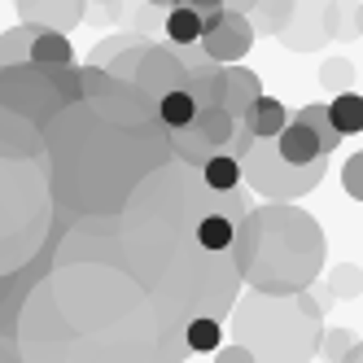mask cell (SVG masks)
<instances>
[{
	"label": "cell",
	"instance_id": "obj_1",
	"mask_svg": "<svg viewBox=\"0 0 363 363\" xmlns=\"http://www.w3.org/2000/svg\"><path fill=\"white\" fill-rule=\"evenodd\" d=\"M232 267L250 289L294 294L324 272V232L306 211L289 201H267L237 223Z\"/></svg>",
	"mask_w": 363,
	"mask_h": 363
},
{
	"label": "cell",
	"instance_id": "obj_2",
	"mask_svg": "<svg viewBox=\"0 0 363 363\" xmlns=\"http://www.w3.org/2000/svg\"><path fill=\"white\" fill-rule=\"evenodd\" d=\"M320 324L324 306L311 289H254L237 306V337L254 350V359H311L320 350Z\"/></svg>",
	"mask_w": 363,
	"mask_h": 363
},
{
	"label": "cell",
	"instance_id": "obj_3",
	"mask_svg": "<svg viewBox=\"0 0 363 363\" xmlns=\"http://www.w3.org/2000/svg\"><path fill=\"white\" fill-rule=\"evenodd\" d=\"M328 175V158L315 162H289L276 149L272 136H258L245 153H241V184H250L258 197L267 201H298Z\"/></svg>",
	"mask_w": 363,
	"mask_h": 363
},
{
	"label": "cell",
	"instance_id": "obj_4",
	"mask_svg": "<svg viewBox=\"0 0 363 363\" xmlns=\"http://www.w3.org/2000/svg\"><path fill=\"white\" fill-rule=\"evenodd\" d=\"M232 132H237V114H228L223 106H197V114L184 127H167L175 158H184L197 171H201V162L211 158V153L228 149Z\"/></svg>",
	"mask_w": 363,
	"mask_h": 363
},
{
	"label": "cell",
	"instance_id": "obj_5",
	"mask_svg": "<svg viewBox=\"0 0 363 363\" xmlns=\"http://www.w3.org/2000/svg\"><path fill=\"white\" fill-rule=\"evenodd\" d=\"M258 31L250 13H237V9H215L211 18L201 22V48L211 62H241L250 48H254Z\"/></svg>",
	"mask_w": 363,
	"mask_h": 363
},
{
	"label": "cell",
	"instance_id": "obj_6",
	"mask_svg": "<svg viewBox=\"0 0 363 363\" xmlns=\"http://www.w3.org/2000/svg\"><path fill=\"white\" fill-rule=\"evenodd\" d=\"M333 9H337V0H294V13L276 40L289 53H315L320 44L333 40Z\"/></svg>",
	"mask_w": 363,
	"mask_h": 363
},
{
	"label": "cell",
	"instance_id": "obj_7",
	"mask_svg": "<svg viewBox=\"0 0 363 363\" xmlns=\"http://www.w3.org/2000/svg\"><path fill=\"white\" fill-rule=\"evenodd\" d=\"M22 22H35V27H53V31H74L88 18V0H13Z\"/></svg>",
	"mask_w": 363,
	"mask_h": 363
},
{
	"label": "cell",
	"instance_id": "obj_8",
	"mask_svg": "<svg viewBox=\"0 0 363 363\" xmlns=\"http://www.w3.org/2000/svg\"><path fill=\"white\" fill-rule=\"evenodd\" d=\"M258 96H263V79H258L254 70L237 66V62H223V110L241 118Z\"/></svg>",
	"mask_w": 363,
	"mask_h": 363
},
{
	"label": "cell",
	"instance_id": "obj_9",
	"mask_svg": "<svg viewBox=\"0 0 363 363\" xmlns=\"http://www.w3.org/2000/svg\"><path fill=\"white\" fill-rule=\"evenodd\" d=\"M276 140V149L284 153L289 162H315V158H333V153L320 145V136L311 132V127L302 123V118H289L280 127V136H272Z\"/></svg>",
	"mask_w": 363,
	"mask_h": 363
},
{
	"label": "cell",
	"instance_id": "obj_10",
	"mask_svg": "<svg viewBox=\"0 0 363 363\" xmlns=\"http://www.w3.org/2000/svg\"><path fill=\"white\" fill-rule=\"evenodd\" d=\"M189 96L197 101V106H223V62H201L189 70L184 79Z\"/></svg>",
	"mask_w": 363,
	"mask_h": 363
},
{
	"label": "cell",
	"instance_id": "obj_11",
	"mask_svg": "<svg viewBox=\"0 0 363 363\" xmlns=\"http://www.w3.org/2000/svg\"><path fill=\"white\" fill-rule=\"evenodd\" d=\"M241 118H245V127H250L254 136H280V127L289 123V110H284V101H276V96L263 92Z\"/></svg>",
	"mask_w": 363,
	"mask_h": 363
},
{
	"label": "cell",
	"instance_id": "obj_12",
	"mask_svg": "<svg viewBox=\"0 0 363 363\" xmlns=\"http://www.w3.org/2000/svg\"><path fill=\"white\" fill-rule=\"evenodd\" d=\"M201 179L211 184L215 193H232V189H241V158H232L228 149L211 153V158L201 162Z\"/></svg>",
	"mask_w": 363,
	"mask_h": 363
},
{
	"label": "cell",
	"instance_id": "obj_13",
	"mask_svg": "<svg viewBox=\"0 0 363 363\" xmlns=\"http://www.w3.org/2000/svg\"><path fill=\"white\" fill-rule=\"evenodd\" d=\"M219 342H223L219 315H193V320L184 324V346H189L193 354H215Z\"/></svg>",
	"mask_w": 363,
	"mask_h": 363
},
{
	"label": "cell",
	"instance_id": "obj_14",
	"mask_svg": "<svg viewBox=\"0 0 363 363\" xmlns=\"http://www.w3.org/2000/svg\"><path fill=\"white\" fill-rule=\"evenodd\" d=\"M40 27L35 22H18V27L0 31V66H13V62H31V44H35Z\"/></svg>",
	"mask_w": 363,
	"mask_h": 363
},
{
	"label": "cell",
	"instance_id": "obj_15",
	"mask_svg": "<svg viewBox=\"0 0 363 363\" xmlns=\"http://www.w3.org/2000/svg\"><path fill=\"white\" fill-rule=\"evenodd\" d=\"M31 62H40V66H62V62H74V48H70L66 31L40 27V35H35V44H31Z\"/></svg>",
	"mask_w": 363,
	"mask_h": 363
},
{
	"label": "cell",
	"instance_id": "obj_16",
	"mask_svg": "<svg viewBox=\"0 0 363 363\" xmlns=\"http://www.w3.org/2000/svg\"><path fill=\"white\" fill-rule=\"evenodd\" d=\"M294 118H302V123L311 127V132H315V136H320V145H324L328 153H333V149H342V140H346V136H342V132H337V123H333V114H328V106H320V101H311V106H302V110H298Z\"/></svg>",
	"mask_w": 363,
	"mask_h": 363
},
{
	"label": "cell",
	"instance_id": "obj_17",
	"mask_svg": "<svg viewBox=\"0 0 363 363\" xmlns=\"http://www.w3.org/2000/svg\"><path fill=\"white\" fill-rule=\"evenodd\" d=\"M289 13H294V0H254L250 22H254L258 35H280V27L289 22Z\"/></svg>",
	"mask_w": 363,
	"mask_h": 363
},
{
	"label": "cell",
	"instance_id": "obj_18",
	"mask_svg": "<svg viewBox=\"0 0 363 363\" xmlns=\"http://www.w3.org/2000/svg\"><path fill=\"white\" fill-rule=\"evenodd\" d=\"M328 114H333V123H337V132L342 136H354V132H363V96L359 92H337L333 96V106H328Z\"/></svg>",
	"mask_w": 363,
	"mask_h": 363
},
{
	"label": "cell",
	"instance_id": "obj_19",
	"mask_svg": "<svg viewBox=\"0 0 363 363\" xmlns=\"http://www.w3.org/2000/svg\"><path fill=\"white\" fill-rule=\"evenodd\" d=\"M162 31H167V40H201V13L193 5H184V0H175L167 9Z\"/></svg>",
	"mask_w": 363,
	"mask_h": 363
},
{
	"label": "cell",
	"instance_id": "obj_20",
	"mask_svg": "<svg viewBox=\"0 0 363 363\" xmlns=\"http://www.w3.org/2000/svg\"><path fill=\"white\" fill-rule=\"evenodd\" d=\"M197 114V101L189 96V88H171L167 96H158V118L162 127H184Z\"/></svg>",
	"mask_w": 363,
	"mask_h": 363
},
{
	"label": "cell",
	"instance_id": "obj_21",
	"mask_svg": "<svg viewBox=\"0 0 363 363\" xmlns=\"http://www.w3.org/2000/svg\"><path fill=\"white\" fill-rule=\"evenodd\" d=\"M328 289H333V298H359V294H363V272H359L354 263L333 267V272H328Z\"/></svg>",
	"mask_w": 363,
	"mask_h": 363
},
{
	"label": "cell",
	"instance_id": "obj_22",
	"mask_svg": "<svg viewBox=\"0 0 363 363\" xmlns=\"http://www.w3.org/2000/svg\"><path fill=\"white\" fill-rule=\"evenodd\" d=\"M320 84L333 88V92H346V88L354 84V66H350L346 57H328V62L320 66Z\"/></svg>",
	"mask_w": 363,
	"mask_h": 363
},
{
	"label": "cell",
	"instance_id": "obj_23",
	"mask_svg": "<svg viewBox=\"0 0 363 363\" xmlns=\"http://www.w3.org/2000/svg\"><path fill=\"white\" fill-rule=\"evenodd\" d=\"M350 346H354V333L350 328H328V333H320V354L324 359H350Z\"/></svg>",
	"mask_w": 363,
	"mask_h": 363
},
{
	"label": "cell",
	"instance_id": "obj_24",
	"mask_svg": "<svg viewBox=\"0 0 363 363\" xmlns=\"http://www.w3.org/2000/svg\"><path fill=\"white\" fill-rule=\"evenodd\" d=\"M136 40H140V35H110V40H101V44L92 48V57H88V62H92V66H110V62L123 53V48H132Z\"/></svg>",
	"mask_w": 363,
	"mask_h": 363
},
{
	"label": "cell",
	"instance_id": "obj_25",
	"mask_svg": "<svg viewBox=\"0 0 363 363\" xmlns=\"http://www.w3.org/2000/svg\"><path fill=\"white\" fill-rule=\"evenodd\" d=\"M342 184H346V193H350L354 201H363V153L346 158V167H342Z\"/></svg>",
	"mask_w": 363,
	"mask_h": 363
},
{
	"label": "cell",
	"instance_id": "obj_26",
	"mask_svg": "<svg viewBox=\"0 0 363 363\" xmlns=\"http://www.w3.org/2000/svg\"><path fill=\"white\" fill-rule=\"evenodd\" d=\"M219 359H228V363H245V359H254V350H250L245 342H237V346H219Z\"/></svg>",
	"mask_w": 363,
	"mask_h": 363
},
{
	"label": "cell",
	"instance_id": "obj_27",
	"mask_svg": "<svg viewBox=\"0 0 363 363\" xmlns=\"http://www.w3.org/2000/svg\"><path fill=\"white\" fill-rule=\"evenodd\" d=\"M184 5H193V9L201 13V22H206V18H211L215 9H223V0H184Z\"/></svg>",
	"mask_w": 363,
	"mask_h": 363
},
{
	"label": "cell",
	"instance_id": "obj_28",
	"mask_svg": "<svg viewBox=\"0 0 363 363\" xmlns=\"http://www.w3.org/2000/svg\"><path fill=\"white\" fill-rule=\"evenodd\" d=\"M223 9H237V13H250L254 0H223Z\"/></svg>",
	"mask_w": 363,
	"mask_h": 363
},
{
	"label": "cell",
	"instance_id": "obj_29",
	"mask_svg": "<svg viewBox=\"0 0 363 363\" xmlns=\"http://www.w3.org/2000/svg\"><path fill=\"white\" fill-rule=\"evenodd\" d=\"M145 5H153V9H171L175 0H145Z\"/></svg>",
	"mask_w": 363,
	"mask_h": 363
},
{
	"label": "cell",
	"instance_id": "obj_30",
	"mask_svg": "<svg viewBox=\"0 0 363 363\" xmlns=\"http://www.w3.org/2000/svg\"><path fill=\"white\" fill-rule=\"evenodd\" d=\"M350 359H363V342H354V346H350Z\"/></svg>",
	"mask_w": 363,
	"mask_h": 363
}]
</instances>
